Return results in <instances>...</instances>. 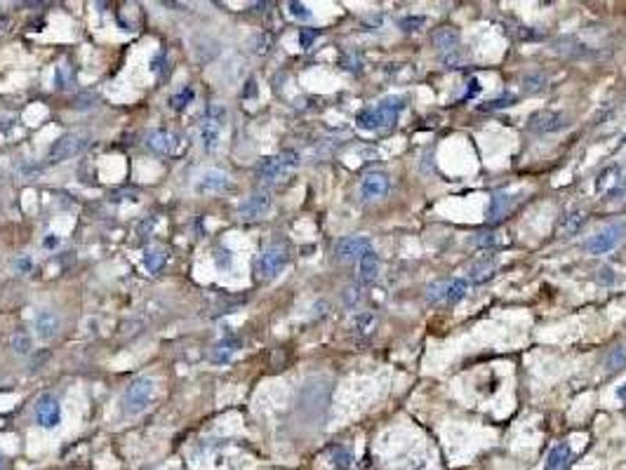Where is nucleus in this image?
Instances as JSON below:
<instances>
[{"label": "nucleus", "mask_w": 626, "mask_h": 470, "mask_svg": "<svg viewBox=\"0 0 626 470\" xmlns=\"http://www.w3.org/2000/svg\"><path fill=\"white\" fill-rule=\"evenodd\" d=\"M443 62L448 64V69H457V66L466 62V54L461 52V47H457V49H452V52L443 54Z\"/></svg>", "instance_id": "obj_38"}, {"label": "nucleus", "mask_w": 626, "mask_h": 470, "mask_svg": "<svg viewBox=\"0 0 626 470\" xmlns=\"http://www.w3.org/2000/svg\"><path fill=\"white\" fill-rule=\"evenodd\" d=\"M45 247H59V237H47Z\"/></svg>", "instance_id": "obj_44"}, {"label": "nucleus", "mask_w": 626, "mask_h": 470, "mask_svg": "<svg viewBox=\"0 0 626 470\" xmlns=\"http://www.w3.org/2000/svg\"><path fill=\"white\" fill-rule=\"evenodd\" d=\"M584 226H586V212H584V209H572V212L560 214L558 226H556V233L560 237H572V235L579 233Z\"/></svg>", "instance_id": "obj_17"}, {"label": "nucleus", "mask_w": 626, "mask_h": 470, "mask_svg": "<svg viewBox=\"0 0 626 470\" xmlns=\"http://www.w3.org/2000/svg\"><path fill=\"white\" fill-rule=\"evenodd\" d=\"M318 38V33L316 31H309V29H304L299 33V45L304 47V49H309L311 45H313V40Z\"/></svg>", "instance_id": "obj_40"}, {"label": "nucleus", "mask_w": 626, "mask_h": 470, "mask_svg": "<svg viewBox=\"0 0 626 470\" xmlns=\"http://www.w3.org/2000/svg\"><path fill=\"white\" fill-rule=\"evenodd\" d=\"M165 261H167V254L161 247H148L144 252V266L148 273H158L165 266Z\"/></svg>", "instance_id": "obj_28"}, {"label": "nucleus", "mask_w": 626, "mask_h": 470, "mask_svg": "<svg viewBox=\"0 0 626 470\" xmlns=\"http://www.w3.org/2000/svg\"><path fill=\"white\" fill-rule=\"evenodd\" d=\"M153 392H156V379L153 376H137L135 381L123 390L120 395V414L125 419L139 416L141 412H146V407L151 405Z\"/></svg>", "instance_id": "obj_2"}, {"label": "nucleus", "mask_w": 626, "mask_h": 470, "mask_svg": "<svg viewBox=\"0 0 626 470\" xmlns=\"http://www.w3.org/2000/svg\"><path fill=\"white\" fill-rule=\"evenodd\" d=\"M288 12L299 21H311L313 19V12L306 8L304 3H288Z\"/></svg>", "instance_id": "obj_36"}, {"label": "nucleus", "mask_w": 626, "mask_h": 470, "mask_svg": "<svg viewBox=\"0 0 626 470\" xmlns=\"http://www.w3.org/2000/svg\"><path fill=\"white\" fill-rule=\"evenodd\" d=\"M273 198L268 191H255L252 196H247L238 207L240 219H262L271 212Z\"/></svg>", "instance_id": "obj_12"}, {"label": "nucleus", "mask_w": 626, "mask_h": 470, "mask_svg": "<svg viewBox=\"0 0 626 470\" xmlns=\"http://www.w3.org/2000/svg\"><path fill=\"white\" fill-rule=\"evenodd\" d=\"M596 282L601 287H612V285H617V270H614L612 266H603V268H598V273H596Z\"/></svg>", "instance_id": "obj_34"}, {"label": "nucleus", "mask_w": 626, "mask_h": 470, "mask_svg": "<svg viewBox=\"0 0 626 470\" xmlns=\"http://www.w3.org/2000/svg\"><path fill=\"white\" fill-rule=\"evenodd\" d=\"M31 266H33V263H31V259H29V257H19V259L14 261V270H16L19 275H26V273H29Z\"/></svg>", "instance_id": "obj_41"}, {"label": "nucleus", "mask_w": 626, "mask_h": 470, "mask_svg": "<svg viewBox=\"0 0 626 470\" xmlns=\"http://www.w3.org/2000/svg\"><path fill=\"white\" fill-rule=\"evenodd\" d=\"M0 470H5V461H3V456H0Z\"/></svg>", "instance_id": "obj_45"}, {"label": "nucleus", "mask_w": 626, "mask_h": 470, "mask_svg": "<svg viewBox=\"0 0 626 470\" xmlns=\"http://www.w3.org/2000/svg\"><path fill=\"white\" fill-rule=\"evenodd\" d=\"M389 191H391V179H389L386 174L370 172V174L362 176V181H360V198L365 202L382 200V198L389 196Z\"/></svg>", "instance_id": "obj_13"}, {"label": "nucleus", "mask_w": 626, "mask_h": 470, "mask_svg": "<svg viewBox=\"0 0 626 470\" xmlns=\"http://www.w3.org/2000/svg\"><path fill=\"white\" fill-rule=\"evenodd\" d=\"M288 247L285 245H268L266 250L259 254V259H257V275H259V280H273L278 278L280 273H283V268L288 266Z\"/></svg>", "instance_id": "obj_6"}, {"label": "nucleus", "mask_w": 626, "mask_h": 470, "mask_svg": "<svg viewBox=\"0 0 626 470\" xmlns=\"http://www.w3.org/2000/svg\"><path fill=\"white\" fill-rule=\"evenodd\" d=\"M10 348H12V353H16V355H29L33 351L31 334H26V331H14L12 339H10Z\"/></svg>", "instance_id": "obj_30"}, {"label": "nucleus", "mask_w": 626, "mask_h": 470, "mask_svg": "<svg viewBox=\"0 0 626 470\" xmlns=\"http://www.w3.org/2000/svg\"><path fill=\"white\" fill-rule=\"evenodd\" d=\"M229 127V110L222 104H210L202 115L200 125V146L205 153H214L224 141Z\"/></svg>", "instance_id": "obj_3"}, {"label": "nucleus", "mask_w": 626, "mask_h": 470, "mask_svg": "<svg viewBox=\"0 0 626 470\" xmlns=\"http://www.w3.org/2000/svg\"><path fill=\"white\" fill-rule=\"evenodd\" d=\"M570 463H572V449L568 445H556L548 451L544 470H570Z\"/></svg>", "instance_id": "obj_21"}, {"label": "nucleus", "mask_w": 626, "mask_h": 470, "mask_svg": "<svg viewBox=\"0 0 626 470\" xmlns=\"http://www.w3.org/2000/svg\"><path fill=\"white\" fill-rule=\"evenodd\" d=\"M511 204H513V196L507 191H497L490 198V204H487V209H485L487 221H502L509 214Z\"/></svg>", "instance_id": "obj_18"}, {"label": "nucleus", "mask_w": 626, "mask_h": 470, "mask_svg": "<svg viewBox=\"0 0 626 470\" xmlns=\"http://www.w3.org/2000/svg\"><path fill=\"white\" fill-rule=\"evenodd\" d=\"M233 186V181H231V176L227 172H222V169H205L200 176L196 179L194 184V191L198 196H217V193H224L229 191V188Z\"/></svg>", "instance_id": "obj_10"}, {"label": "nucleus", "mask_w": 626, "mask_h": 470, "mask_svg": "<svg viewBox=\"0 0 626 470\" xmlns=\"http://www.w3.org/2000/svg\"><path fill=\"white\" fill-rule=\"evenodd\" d=\"M379 257L375 250H367L358 261V278L362 285H372L379 278Z\"/></svg>", "instance_id": "obj_20"}, {"label": "nucleus", "mask_w": 626, "mask_h": 470, "mask_svg": "<svg viewBox=\"0 0 626 470\" xmlns=\"http://www.w3.org/2000/svg\"><path fill=\"white\" fill-rule=\"evenodd\" d=\"M546 85H548V80L542 71H527L523 78H520V90L525 94H542L546 90Z\"/></svg>", "instance_id": "obj_22"}, {"label": "nucleus", "mask_w": 626, "mask_h": 470, "mask_svg": "<svg viewBox=\"0 0 626 470\" xmlns=\"http://www.w3.org/2000/svg\"><path fill=\"white\" fill-rule=\"evenodd\" d=\"M217 266L222 268V266H227V268H231V254L229 252H217Z\"/></svg>", "instance_id": "obj_42"}, {"label": "nucleus", "mask_w": 626, "mask_h": 470, "mask_svg": "<svg viewBox=\"0 0 626 470\" xmlns=\"http://www.w3.org/2000/svg\"><path fill=\"white\" fill-rule=\"evenodd\" d=\"M614 395H617V400H619V402H624V405H626V381H624L622 386H617V390H614Z\"/></svg>", "instance_id": "obj_43"}, {"label": "nucleus", "mask_w": 626, "mask_h": 470, "mask_svg": "<svg viewBox=\"0 0 626 470\" xmlns=\"http://www.w3.org/2000/svg\"><path fill=\"white\" fill-rule=\"evenodd\" d=\"M431 43L443 57V54H448L459 47V33L454 29H450V26H441V29H436L431 33Z\"/></svg>", "instance_id": "obj_19"}, {"label": "nucleus", "mask_w": 626, "mask_h": 470, "mask_svg": "<svg viewBox=\"0 0 626 470\" xmlns=\"http://www.w3.org/2000/svg\"><path fill=\"white\" fill-rule=\"evenodd\" d=\"M405 110V99L398 97V94H391V97H384L377 106L370 108H362L358 115H356V125L365 132H379V130H389V127L395 125L398 115Z\"/></svg>", "instance_id": "obj_1"}, {"label": "nucleus", "mask_w": 626, "mask_h": 470, "mask_svg": "<svg viewBox=\"0 0 626 470\" xmlns=\"http://www.w3.org/2000/svg\"><path fill=\"white\" fill-rule=\"evenodd\" d=\"M196 92L191 90V87H181L177 94H172V99H170V106L174 110H184L191 106V102H194Z\"/></svg>", "instance_id": "obj_32"}, {"label": "nucleus", "mask_w": 626, "mask_h": 470, "mask_svg": "<svg viewBox=\"0 0 626 470\" xmlns=\"http://www.w3.org/2000/svg\"><path fill=\"white\" fill-rule=\"evenodd\" d=\"M87 143H90V137H85V134H64V137H59V139L54 141L52 146H49L47 163L57 165V163H64V160H71V158L80 156V153L87 148Z\"/></svg>", "instance_id": "obj_7"}, {"label": "nucleus", "mask_w": 626, "mask_h": 470, "mask_svg": "<svg viewBox=\"0 0 626 470\" xmlns=\"http://www.w3.org/2000/svg\"><path fill=\"white\" fill-rule=\"evenodd\" d=\"M469 247H476V250H492V247L499 245V233L497 231H476L466 237Z\"/></svg>", "instance_id": "obj_25"}, {"label": "nucleus", "mask_w": 626, "mask_h": 470, "mask_svg": "<svg viewBox=\"0 0 626 470\" xmlns=\"http://www.w3.org/2000/svg\"><path fill=\"white\" fill-rule=\"evenodd\" d=\"M238 351H240V339H235V336H227V339H222L217 346L212 348V360L227 362V360H231V355H235Z\"/></svg>", "instance_id": "obj_24"}, {"label": "nucleus", "mask_w": 626, "mask_h": 470, "mask_svg": "<svg viewBox=\"0 0 626 470\" xmlns=\"http://www.w3.org/2000/svg\"><path fill=\"white\" fill-rule=\"evenodd\" d=\"M36 421L43 428H57L62 423V405L52 392H43L36 402Z\"/></svg>", "instance_id": "obj_11"}, {"label": "nucleus", "mask_w": 626, "mask_h": 470, "mask_svg": "<svg viewBox=\"0 0 626 470\" xmlns=\"http://www.w3.org/2000/svg\"><path fill=\"white\" fill-rule=\"evenodd\" d=\"M497 270H499V257L497 254H483V257H478L476 261L469 263L466 275H469L471 282L480 285V282H487L490 278H494Z\"/></svg>", "instance_id": "obj_15"}, {"label": "nucleus", "mask_w": 626, "mask_h": 470, "mask_svg": "<svg viewBox=\"0 0 626 470\" xmlns=\"http://www.w3.org/2000/svg\"><path fill=\"white\" fill-rule=\"evenodd\" d=\"M329 458H332V466L337 470H349L353 466V451H351V447H334Z\"/></svg>", "instance_id": "obj_29"}, {"label": "nucleus", "mask_w": 626, "mask_h": 470, "mask_svg": "<svg viewBox=\"0 0 626 470\" xmlns=\"http://www.w3.org/2000/svg\"><path fill=\"white\" fill-rule=\"evenodd\" d=\"M377 327H379V318H377L375 313H370V311H362L358 318H356V322H353L356 334L362 336V339H367V336L375 334Z\"/></svg>", "instance_id": "obj_26"}, {"label": "nucleus", "mask_w": 626, "mask_h": 470, "mask_svg": "<svg viewBox=\"0 0 626 470\" xmlns=\"http://www.w3.org/2000/svg\"><path fill=\"white\" fill-rule=\"evenodd\" d=\"M59 327H62V320L52 308H43L33 318V331L40 341H52L59 334Z\"/></svg>", "instance_id": "obj_14"}, {"label": "nucleus", "mask_w": 626, "mask_h": 470, "mask_svg": "<svg viewBox=\"0 0 626 470\" xmlns=\"http://www.w3.org/2000/svg\"><path fill=\"white\" fill-rule=\"evenodd\" d=\"M466 292H469V280H466V278L450 280L448 294H445V301L443 303H448V306H454V303H459L461 298L466 296Z\"/></svg>", "instance_id": "obj_27"}, {"label": "nucleus", "mask_w": 626, "mask_h": 470, "mask_svg": "<svg viewBox=\"0 0 626 470\" xmlns=\"http://www.w3.org/2000/svg\"><path fill=\"white\" fill-rule=\"evenodd\" d=\"M626 367V344H617L614 348H610L605 360H603V369L607 374L619 372V369Z\"/></svg>", "instance_id": "obj_23"}, {"label": "nucleus", "mask_w": 626, "mask_h": 470, "mask_svg": "<svg viewBox=\"0 0 626 470\" xmlns=\"http://www.w3.org/2000/svg\"><path fill=\"white\" fill-rule=\"evenodd\" d=\"M424 24H426V19H424V16H419V14L403 16V19L398 21V26H400V29H403L405 33H415V31H419Z\"/></svg>", "instance_id": "obj_35"}, {"label": "nucleus", "mask_w": 626, "mask_h": 470, "mask_svg": "<svg viewBox=\"0 0 626 470\" xmlns=\"http://www.w3.org/2000/svg\"><path fill=\"white\" fill-rule=\"evenodd\" d=\"M297 165H299V156L294 151H280L278 156L262 160L259 167H257V176L266 184H278L290 172H294Z\"/></svg>", "instance_id": "obj_4"}, {"label": "nucleus", "mask_w": 626, "mask_h": 470, "mask_svg": "<svg viewBox=\"0 0 626 470\" xmlns=\"http://www.w3.org/2000/svg\"><path fill=\"white\" fill-rule=\"evenodd\" d=\"M177 134L167 130H151L146 134V146L156 153H163V156H170V153L177 151Z\"/></svg>", "instance_id": "obj_16"}, {"label": "nucleus", "mask_w": 626, "mask_h": 470, "mask_svg": "<svg viewBox=\"0 0 626 470\" xmlns=\"http://www.w3.org/2000/svg\"><path fill=\"white\" fill-rule=\"evenodd\" d=\"M367 250H372L370 237L349 235V237H342V240L334 242L332 254H334V261L337 263H353V261H360V257Z\"/></svg>", "instance_id": "obj_9"}, {"label": "nucleus", "mask_w": 626, "mask_h": 470, "mask_svg": "<svg viewBox=\"0 0 626 470\" xmlns=\"http://www.w3.org/2000/svg\"><path fill=\"white\" fill-rule=\"evenodd\" d=\"M342 298H344V303L349 308H353L356 303L360 301V292H358V287H346L344 290V294H342Z\"/></svg>", "instance_id": "obj_39"}, {"label": "nucleus", "mask_w": 626, "mask_h": 470, "mask_svg": "<svg viewBox=\"0 0 626 470\" xmlns=\"http://www.w3.org/2000/svg\"><path fill=\"white\" fill-rule=\"evenodd\" d=\"M52 82H54V87H57V90H69V87H71V73H69V66H66V64H59L57 69H54Z\"/></svg>", "instance_id": "obj_33"}, {"label": "nucleus", "mask_w": 626, "mask_h": 470, "mask_svg": "<svg viewBox=\"0 0 626 470\" xmlns=\"http://www.w3.org/2000/svg\"><path fill=\"white\" fill-rule=\"evenodd\" d=\"M513 104V97L511 94H504L499 99H492V102H485L483 106H478V110H499V108H507Z\"/></svg>", "instance_id": "obj_37"}, {"label": "nucleus", "mask_w": 626, "mask_h": 470, "mask_svg": "<svg viewBox=\"0 0 626 470\" xmlns=\"http://www.w3.org/2000/svg\"><path fill=\"white\" fill-rule=\"evenodd\" d=\"M626 235V226L624 224H607L605 228H601L596 235L589 237L586 242V252L589 254H607L612 250H617L619 242Z\"/></svg>", "instance_id": "obj_8"}, {"label": "nucleus", "mask_w": 626, "mask_h": 470, "mask_svg": "<svg viewBox=\"0 0 626 470\" xmlns=\"http://www.w3.org/2000/svg\"><path fill=\"white\" fill-rule=\"evenodd\" d=\"M570 125H572V120H570L563 110H537V113H532L530 120H527V130H530L532 134H542V137L558 134V132L568 130Z\"/></svg>", "instance_id": "obj_5"}, {"label": "nucleus", "mask_w": 626, "mask_h": 470, "mask_svg": "<svg viewBox=\"0 0 626 470\" xmlns=\"http://www.w3.org/2000/svg\"><path fill=\"white\" fill-rule=\"evenodd\" d=\"M448 285L450 280H436L426 287V301L428 303H443L445 294H448Z\"/></svg>", "instance_id": "obj_31"}]
</instances>
